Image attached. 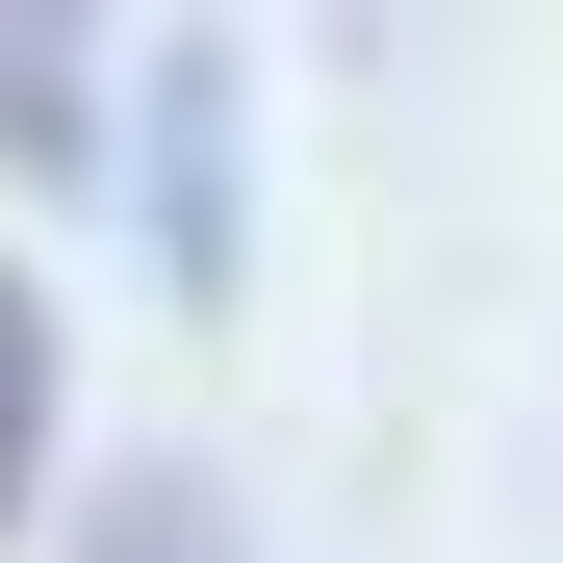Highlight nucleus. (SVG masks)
<instances>
[{"mask_svg": "<svg viewBox=\"0 0 563 563\" xmlns=\"http://www.w3.org/2000/svg\"><path fill=\"white\" fill-rule=\"evenodd\" d=\"M26 435H52V333H26V282H0V512H26Z\"/></svg>", "mask_w": 563, "mask_h": 563, "instance_id": "obj_1", "label": "nucleus"}]
</instances>
